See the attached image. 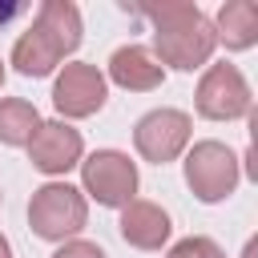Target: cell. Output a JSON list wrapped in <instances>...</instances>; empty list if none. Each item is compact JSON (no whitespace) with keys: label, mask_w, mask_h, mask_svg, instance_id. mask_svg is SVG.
Wrapping results in <instances>:
<instances>
[{"label":"cell","mask_w":258,"mask_h":258,"mask_svg":"<svg viewBox=\"0 0 258 258\" xmlns=\"http://www.w3.org/2000/svg\"><path fill=\"white\" fill-rule=\"evenodd\" d=\"M137 12L153 20V56H157L161 69L169 64V69L194 73V69L210 64V56L218 48V36H214V20L198 4L165 0V4H145Z\"/></svg>","instance_id":"1"},{"label":"cell","mask_w":258,"mask_h":258,"mask_svg":"<svg viewBox=\"0 0 258 258\" xmlns=\"http://www.w3.org/2000/svg\"><path fill=\"white\" fill-rule=\"evenodd\" d=\"M81 8L73 0H44L32 16V28L12 44V64L20 77H48L69 52L81 48Z\"/></svg>","instance_id":"2"},{"label":"cell","mask_w":258,"mask_h":258,"mask_svg":"<svg viewBox=\"0 0 258 258\" xmlns=\"http://www.w3.org/2000/svg\"><path fill=\"white\" fill-rule=\"evenodd\" d=\"M89 222V202L77 185L69 181H44L40 189H32L28 202V226L36 238L44 242H69L85 230Z\"/></svg>","instance_id":"3"},{"label":"cell","mask_w":258,"mask_h":258,"mask_svg":"<svg viewBox=\"0 0 258 258\" xmlns=\"http://www.w3.org/2000/svg\"><path fill=\"white\" fill-rule=\"evenodd\" d=\"M238 177H242V165L234 149L222 141H194V149L185 153V185L206 206L226 202L238 189Z\"/></svg>","instance_id":"4"},{"label":"cell","mask_w":258,"mask_h":258,"mask_svg":"<svg viewBox=\"0 0 258 258\" xmlns=\"http://www.w3.org/2000/svg\"><path fill=\"white\" fill-rule=\"evenodd\" d=\"M81 185H85L81 194H89L97 206L121 210L137 194V165L121 149H97L81 157Z\"/></svg>","instance_id":"5"},{"label":"cell","mask_w":258,"mask_h":258,"mask_svg":"<svg viewBox=\"0 0 258 258\" xmlns=\"http://www.w3.org/2000/svg\"><path fill=\"white\" fill-rule=\"evenodd\" d=\"M194 105L206 121H238L250 113L254 97H250V85L246 77L234 69V64H206L202 81H198V93H194Z\"/></svg>","instance_id":"6"},{"label":"cell","mask_w":258,"mask_h":258,"mask_svg":"<svg viewBox=\"0 0 258 258\" xmlns=\"http://www.w3.org/2000/svg\"><path fill=\"white\" fill-rule=\"evenodd\" d=\"M189 133H194L189 113H181V109H149L133 125V145H137V153L145 161L165 165V161H173V157L185 153Z\"/></svg>","instance_id":"7"},{"label":"cell","mask_w":258,"mask_h":258,"mask_svg":"<svg viewBox=\"0 0 258 258\" xmlns=\"http://www.w3.org/2000/svg\"><path fill=\"white\" fill-rule=\"evenodd\" d=\"M105 97H109L105 73H101L97 64H85V60L64 64V69L56 73V81H52V109H56L60 117H73V121L101 113Z\"/></svg>","instance_id":"8"},{"label":"cell","mask_w":258,"mask_h":258,"mask_svg":"<svg viewBox=\"0 0 258 258\" xmlns=\"http://www.w3.org/2000/svg\"><path fill=\"white\" fill-rule=\"evenodd\" d=\"M85 157V141H81V129H73L69 121H40L32 141H28V161L32 169L48 173V177H60L69 173L73 165H81Z\"/></svg>","instance_id":"9"},{"label":"cell","mask_w":258,"mask_h":258,"mask_svg":"<svg viewBox=\"0 0 258 258\" xmlns=\"http://www.w3.org/2000/svg\"><path fill=\"white\" fill-rule=\"evenodd\" d=\"M105 81H113L125 93H149L165 81V69L157 64V56L145 44H121L109 56V77Z\"/></svg>","instance_id":"10"},{"label":"cell","mask_w":258,"mask_h":258,"mask_svg":"<svg viewBox=\"0 0 258 258\" xmlns=\"http://www.w3.org/2000/svg\"><path fill=\"white\" fill-rule=\"evenodd\" d=\"M121 238L137 250H161L169 242V214L157 206V202H145V198H133L129 206H121Z\"/></svg>","instance_id":"11"},{"label":"cell","mask_w":258,"mask_h":258,"mask_svg":"<svg viewBox=\"0 0 258 258\" xmlns=\"http://www.w3.org/2000/svg\"><path fill=\"white\" fill-rule=\"evenodd\" d=\"M214 36H218L226 48H234V52L250 48V44L258 40V8H254L250 0H226V4L218 8Z\"/></svg>","instance_id":"12"},{"label":"cell","mask_w":258,"mask_h":258,"mask_svg":"<svg viewBox=\"0 0 258 258\" xmlns=\"http://www.w3.org/2000/svg\"><path fill=\"white\" fill-rule=\"evenodd\" d=\"M36 125H40V113H36L32 101H24V97H4L0 101V141L4 145H12V149L28 145Z\"/></svg>","instance_id":"13"},{"label":"cell","mask_w":258,"mask_h":258,"mask_svg":"<svg viewBox=\"0 0 258 258\" xmlns=\"http://www.w3.org/2000/svg\"><path fill=\"white\" fill-rule=\"evenodd\" d=\"M169 258H226V250L206 234H189V238L169 246Z\"/></svg>","instance_id":"14"},{"label":"cell","mask_w":258,"mask_h":258,"mask_svg":"<svg viewBox=\"0 0 258 258\" xmlns=\"http://www.w3.org/2000/svg\"><path fill=\"white\" fill-rule=\"evenodd\" d=\"M52 258H105V250L97 242H85V238H69Z\"/></svg>","instance_id":"15"},{"label":"cell","mask_w":258,"mask_h":258,"mask_svg":"<svg viewBox=\"0 0 258 258\" xmlns=\"http://www.w3.org/2000/svg\"><path fill=\"white\" fill-rule=\"evenodd\" d=\"M20 12H24V4H16V0H8V4H0V28H4L8 20H16Z\"/></svg>","instance_id":"16"},{"label":"cell","mask_w":258,"mask_h":258,"mask_svg":"<svg viewBox=\"0 0 258 258\" xmlns=\"http://www.w3.org/2000/svg\"><path fill=\"white\" fill-rule=\"evenodd\" d=\"M0 258H12V246H8V238L0 234Z\"/></svg>","instance_id":"17"},{"label":"cell","mask_w":258,"mask_h":258,"mask_svg":"<svg viewBox=\"0 0 258 258\" xmlns=\"http://www.w3.org/2000/svg\"><path fill=\"white\" fill-rule=\"evenodd\" d=\"M0 85H4V60H0Z\"/></svg>","instance_id":"18"}]
</instances>
